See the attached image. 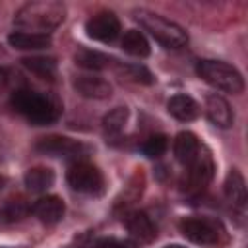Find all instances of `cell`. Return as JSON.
Instances as JSON below:
<instances>
[{
	"instance_id": "cell-24",
	"label": "cell",
	"mask_w": 248,
	"mask_h": 248,
	"mask_svg": "<svg viewBox=\"0 0 248 248\" xmlns=\"http://www.w3.org/2000/svg\"><path fill=\"white\" fill-rule=\"evenodd\" d=\"M167 147H169L167 136H165V134H155V136H149V138L143 141L141 151H143L145 157L157 159V157H161V155L167 151Z\"/></svg>"
},
{
	"instance_id": "cell-15",
	"label": "cell",
	"mask_w": 248,
	"mask_h": 248,
	"mask_svg": "<svg viewBox=\"0 0 248 248\" xmlns=\"http://www.w3.org/2000/svg\"><path fill=\"white\" fill-rule=\"evenodd\" d=\"M167 108L176 120H182V122H190L200 116V105L190 95H184V93L170 97L167 103Z\"/></svg>"
},
{
	"instance_id": "cell-6",
	"label": "cell",
	"mask_w": 248,
	"mask_h": 248,
	"mask_svg": "<svg viewBox=\"0 0 248 248\" xmlns=\"http://www.w3.org/2000/svg\"><path fill=\"white\" fill-rule=\"evenodd\" d=\"M68 184L81 194H101L105 186V178L101 170L87 161H74L68 169Z\"/></svg>"
},
{
	"instance_id": "cell-21",
	"label": "cell",
	"mask_w": 248,
	"mask_h": 248,
	"mask_svg": "<svg viewBox=\"0 0 248 248\" xmlns=\"http://www.w3.org/2000/svg\"><path fill=\"white\" fill-rule=\"evenodd\" d=\"M116 72L118 76L130 79V81H136V83H143V85H151L155 79L151 76V72L145 68V66H140V64H124V62H116Z\"/></svg>"
},
{
	"instance_id": "cell-1",
	"label": "cell",
	"mask_w": 248,
	"mask_h": 248,
	"mask_svg": "<svg viewBox=\"0 0 248 248\" xmlns=\"http://www.w3.org/2000/svg\"><path fill=\"white\" fill-rule=\"evenodd\" d=\"M66 17V6L58 0H37L23 4L14 17V23L27 33H43L56 29Z\"/></svg>"
},
{
	"instance_id": "cell-13",
	"label": "cell",
	"mask_w": 248,
	"mask_h": 248,
	"mask_svg": "<svg viewBox=\"0 0 248 248\" xmlns=\"http://www.w3.org/2000/svg\"><path fill=\"white\" fill-rule=\"evenodd\" d=\"M126 227H128L130 234L134 238H138L140 242H153L155 236H157V229H155L153 221L143 211H132V213H128L126 215Z\"/></svg>"
},
{
	"instance_id": "cell-16",
	"label": "cell",
	"mask_w": 248,
	"mask_h": 248,
	"mask_svg": "<svg viewBox=\"0 0 248 248\" xmlns=\"http://www.w3.org/2000/svg\"><path fill=\"white\" fill-rule=\"evenodd\" d=\"M8 43L14 48H19V50H39V48L50 46L52 39H50V35H43V33L14 31V33L8 35Z\"/></svg>"
},
{
	"instance_id": "cell-4",
	"label": "cell",
	"mask_w": 248,
	"mask_h": 248,
	"mask_svg": "<svg viewBox=\"0 0 248 248\" xmlns=\"http://www.w3.org/2000/svg\"><path fill=\"white\" fill-rule=\"evenodd\" d=\"M182 234L202 246H225L229 242V232L219 219L213 217H186L180 221Z\"/></svg>"
},
{
	"instance_id": "cell-10",
	"label": "cell",
	"mask_w": 248,
	"mask_h": 248,
	"mask_svg": "<svg viewBox=\"0 0 248 248\" xmlns=\"http://www.w3.org/2000/svg\"><path fill=\"white\" fill-rule=\"evenodd\" d=\"M31 213L45 225H54L58 221H62L64 213H66V205L58 196H43L39 198L33 207Z\"/></svg>"
},
{
	"instance_id": "cell-2",
	"label": "cell",
	"mask_w": 248,
	"mask_h": 248,
	"mask_svg": "<svg viewBox=\"0 0 248 248\" xmlns=\"http://www.w3.org/2000/svg\"><path fill=\"white\" fill-rule=\"evenodd\" d=\"M12 107L23 114L31 124L35 126H45V124H52L58 120L62 107L56 99L33 91V89H17L12 93Z\"/></svg>"
},
{
	"instance_id": "cell-22",
	"label": "cell",
	"mask_w": 248,
	"mask_h": 248,
	"mask_svg": "<svg viewBox=\"0 0 248 248\" xmlns=\"http://www.w3.org/2000/svg\"><path fill=\"white\" fill-rule=\"evenodd\" d=\"M76 64L87 70H103L110 64V58L99 50H89V48H81L76 52Z\"/></svg>"
},
{
	"instance_id": "cell-17",
	"label": "cell",
	"mask_w": 248,
	"mask_h": 248,
	"mask_svg": "<svg viewBox=\"0 0 248 248\" xmlns=\"http://www.w3.org/2000/svg\"><path fill=\"white\" fill-rule=\"evenodd\" d=\"M225 196L238 209H242L246 205V182H244V176L240 174L238 169H231V172L227 174Z\"/></svg>"
},
{
	"instance_id": "cell-7",
	"label": "cell",
	"mask_w": 248,
	"mask_h": 248,
	"mask_svg": "<svg viewBox=\"0 0 248 248\" xmlns=\"http://www.w3.org/2000/svg\"><path fill=\"white\" fill-rule=\"evenodd\" d=\"M35 149L50 157H64V159H74V161H78L81 155L87 153V147L81 141L66 138V136H46L37 141Z\"/></svg>"
},
{
	"instance_id": "cell-14",
	"label": "cell",
	"mask_w": 248,
	"mask_h": 248,
	"mask_svg": "<svg viewBox=\"0 0 248 248\" xmlns=\"http://www.w3.org/2000/svg\"><path fill=\"white\" fill-rule=\"evenodd\" d=\"M172 149H174L176 161H180L182 165L188 167V165L196 159V155L200 153L202 143H200V140H198L196 134H192V132H180V134L174 138Z\"/></svg>"
},
{
	"instance_id": "cell-28",
	"label": "cell",
	"mask_w": 248,
	"mask_h": 248,
	"mask_svg": "<svg viewBox=\"0 0 248 248\" xmlns=\"http://www.w3.org/2000/svg\"><path fill=\"white\" fill-rule=\"evenodd\" d=\"M165 248H184V246H180V244H170V246H165Z\"/></svg>"
},
{
	"instance_id": "cell-20",
	"label": "cell",
	"mask_w": 248,
	"mask_h": 248,
	"mask_svg": "<svg viewBox=\"0 0 248 248\" xmlns=\"http://www.w3.org/2000/svg\"><path fill=\"white\" fill-rule=\"evenodd\" d=\"M122 48H124L128 54L138 56V58H145V56L149 54V50H151L147 39H145L143 33L138 31V29H130V31L124 33V37H122Z\"/></svg>"
},
{
	"instance_id": "cell-26",
	"label": "cell",
	"mask_w": 248,
	"mask_h": 248,
	"mask_svg": "<svg viewBox=\"0 0 248 248\" xmlns=\"http://www.w3.org/2000/svg\"><path fill=\"white\" fill-rule=\"evenodd\" d=\"M93 248H138L132 240H120V238H112V236H105L95 240Z\"/></svg>"
},
{
	"instance_id": "cell-11",
	"label": "cell",
	"mask_w": 248,
	"mask_h": 248,
	"mask_svg": "<svg viewBox=\"0 0 248 248\" xmlns=\"http://www.w3.org/2000/svg\"><path fill=\"white\" fill-rule=\"evenodd\" d=\"M205 112H207V118L215 126H219V128H231L232 126L234 114H232V108L225 97H221L217 93L207 95L205 97Z\"/></svg>"
},
{
	"instance_id": "cell-9",
	"label": "cell",
	"mask_w": 248,
	"mask_h": 248,
	"mask_svg": "<svg viewBox=\"0 0 248 248\" xmlns=\"http://www.w3.org/2000/svg\"><path fill=\"white\" fill-rule=\"evenodd\" d=\"M85 31L91 39L101 43H110L120 33V21L112 12H99L87 19Z\"/></svg>"
},
{
	"instance_id": "cell-5",
	"label": "cell",
	"mask_w": 248,
	"mask_h": 248,
	"mask_svg": "<svg viewBox=\"0 0 248 248\" xmlns=\"http://www.w3.org/2000/svg\"><path fill=\"white\" fill-rule=\"evenodd\" d=\"M196 72L198 76L207 81L209 85H213L215 89L227 91V93H242L244 89V79L240 76V72L236 68H232L227 62L221 60H200L196 64Z\"/></svg>"
},
{
	"instance_id": "cell-23",
	"label": "cell",
	"mask_w": 248,
	"mask_h": 248,
	"mask_svg": "<svg viewBox=\"0 0 248 248\" xmlns=\"http://www.w3.org/2000/svg\"><path fill=\"white\" fill-rule=\"evenodd\" d=\"M126 120H128V108H126V107H116V108H112V110L107 112L105 118H103V130H105V134H107V136H116V134H120L122 128H124V124H126Z\"/></svg>"
},
{
	"instance_id": "cell-25",
	"label": "cell",
	"mask_w": 248,
	"mask_h": 248,
	"mask_svg": "<svg viewBox=\"0 0 248 248\" xmlns=\"http://www.w3.org/2000/svg\"><path fill=\"white\" fill-rule=\"evenodd\" d=\"M29 211H31V207H27L23 202H12V203H8V205H4V207L0 209V225L19 221V219H23Z\"/></svg>"
},
{
	"instance_id": "cell-12",
	"label": "cell",
	"mask_w": 248,
	"mask_h": 248,
	"mask_svg": "<svg viewBox=\"0 0 248 248\" xmlns=\"http://www.w3.org/2000/svg\"><path fill=\"white\" fill-rule=\"evenodd\" d=\"M74 87L87 99H107L112 93V85L99 76H78L74 79Z\"/></svg>"
},
{
	"instance_id": "cell-18",
	"label": "cell",
	"mask_w": 248,
	"mask_h": 248,
	"mask_svg": "<svg viewBox=\"0 0 248 248\" xmlns=\"http://www.w3.org/2000/svg\"><path fill=\"white\" fill-rule=\"evenodd\" d=\"M21 64H23L31 74H35L37 78L46 79V81H54L56 72H58L56 60L50 58V56H27V58L21 60Z\"/></svg>"
},
{
	"instance_id": "cell-8",
	"label": "cell",
	"mask_w": 248,
	"mask_h": 248,
	"mask_svg": "<svg viewBox=\"0 0 248 248\" xmlns=\"http://www.w3.org/2000/svg\"><path fill=\"white\" fill-rule=\"evenodd\" d=\"M213 170H215V163L211 153L202 145L200 153L196 155V159L188 165V188L190 190H203L209 180L213 178Z\"/></svg>"
},
{
	"instance_id": "cell-3",
	"label": "cell",
	"mask_w": 248,
	"mask_h": 248,
	"mask_svg": "<svg viewBox=\"0 0 248 248\" xmlns=\"http://www.w3.org/2000/svg\"><path fill=\"white\" fill-rule=\"evenodd\" d=\"M134 16L140 21V25L165 48H180L188 43V35L178 23L149 10H136Z\"/></svg>"
},
{
	"instance_id": "cell-19",
	"label": "cell",
	"mask_w": 248,
	"mask_h": 248,
	"mask_svg": "<svg viewBox=\"0 0 248 248\" xmlns=\"http://www.w3.org/2000/svg\"><path fill=\"white\" fill-rule=\"evenodd\" d=\"M23 182L31 192H46L54 184V172L48 167H33L25 172Z\"/></svg>"
},
{
	"instance_id": "cell-27",
	"label": "cell",
	"mask_w": 248,
	"mask_h": 248,
	"mask_svg": "<svg viewBox=\"0 0 248 248\" xmlns=\"http://www.w3.org/2000/svg\"><path fill=\"white\" fill-rule=\"evenodd\" d=\"M6 78H8V72H6V68H2V66H0V85L6 81Z\"/></svg>"
}]
</instances>
